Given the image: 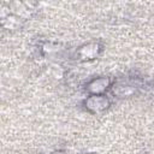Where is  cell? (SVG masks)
Wrapping results in <instances>:
<instances>
[{
	"mask_svg": "<svg viewBox=\"0 0 154 154\" xmlns=\"http://www.w3.org/2000/svg\"><path fill=\"white\" fill-rule=\"evenodd\" d=\"M99 51H100V46L97 43H88L79 48L78 55L82 60H90L96 58Z\"/></svg>",
	"mask_w": 154,
	"mask_h": 154,
	"instance_id": "3",
	"label": "cell"
},
{
	"mask_svg": "<svg viewBox=\"0 0 154 154\" xmlns=\"http://www.w3.org/2000/svg\"><path fill=\"white\" fill-rule=\"evenodd\" d=\"M84 106L88 111L93 113H97L106 109L109 106V100L102 94H91L84 101Z\"/></svg>",
	"mask_w": 154,
	"mask_h": 154,
	"instance_id": "1",
	"label": "cell"
},
{
	"mask_svg": "<svg viewBox=\"0 0 154 154\" xmlns=\"http://www.w3.org/2000/svg\"><path fill=\"white\" fill-rule=\"evenodd\" d=\"M113 91L118 96H129V95L135 93V88H134V85H129V84H124V83H118V84H116L113 87Z\"/></svg>",
	"mask_w": 154,
	"mask_h": 154,
	"instance_id": "4",
	"label": "cell"
},
{
	"mask_svg": "<svg viewBox=\"0 0 154 154\" xmlns=\"http://www.w3.org/2000/svg\"><path fill=\"white\" fill-rule=\"evenodd\" d=\"M109 84H111V81L108 77L94 78L87 84V90L91 94H102L108 88Z\"/></svg>",
	"mask_w": 154,
	"mask_h": 154,
	"instance_id": "2",
	"label": "cell"
}]
</instances>
